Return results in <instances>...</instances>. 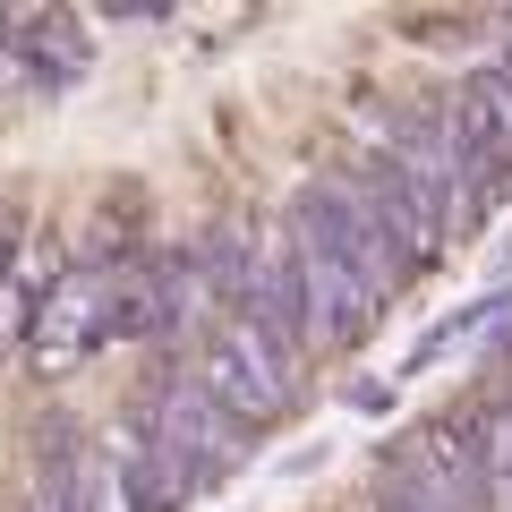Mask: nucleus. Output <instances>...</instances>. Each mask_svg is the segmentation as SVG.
Here are the masks:
<instances>
[{
    "label": "nucleus",
    "instance_id": "nucleus-1",
    "mask_svg": "<svg viewBox=\"0 0 512 512\" xmlns=\"http://www.w3.org/2000/svg\"><path fill=\"white\" fill-rule=\"evenodd\" d=\"M188 367H197V384L248 427V436L274 427L282 410L299 402V384H308V350L274 342L256 316H214V325L197 333V350H188Z\"/></svg>",
    "mask_w": 512,
    "mask_h": 512
},
{
    "label": "nucleus",
    "instance_id": "nucleus-2",
    "mask_svg": "<svg viewBox=\"0 0 512 512\" xmlns=\"http://www.w3.org/2000/svg\"><path fill=\"white\" fill-rule=\"evenodd\" d=\"M137 419H146V436L163 444L171 461H188V470H197V487H214L222 470H231L239 453H248V427L231 419V410L214 402V393H205L197 384V367H188V350L180 359H154L146 367V384H137Z\"/></svg>",
    "mask_w": 512,
    "mask_h": 512
},
{
    "label": "nucleus",
    "instance_id": "nucleus-3",
    "mask_svg": "<svg viewBox=\"0 0 512 512\" xmlns=\"http://www.w3.org/2000/svg\"><path fill=\"white\" fill-rule=\"evenodd\" d=\"M282 231H291V265H299V291H308V342H316V350L367 342V333H376V316L393 308V299L367 291V274L350 265V248L325 231V214H316L308 197H291Z\"/></svg>",
    "mask_w": 512,
    "mask_h": 512
},
{
    "label": "nucleus",
    "instance_id": "nucleus-4",
    "mask_svg": "<svg viewBox=\"0 0 512 512\" xmlns=\"http://www.w3.org/2000/svg\"><path fill=\"white\" fill-rule=\"evenodd\" d=\"M137 256H146V248H137ZM137 256H103V248H86L69 274H60L52 308H43L35 342H26V359H35L43 376H69L86 350L120 342V316H128V265H137Z\"/></svg>",
    "mask_w": 512,
    "mask_h": 512
},
{
    "label": "nucleus",
    "instance_id": "nucleus-5",
    "mask_svg": "<svg viewBox=\"0 0 512 512\" xmlns=\"http://www.w3.org/2000/svg\"><path fill=\"white\" fill-rule=\"evenodd\" d=\"M299 197H308L316 214H325V231L350 248V265L367 274V291H376V299H402V291H410V274H419V265H410V256H402V239H393V231L376 222V205H367L359 188L342 180V163H333V171H316V180L299 188Z\"/></svg>",
    "mask_w": 512,
    "mask_h": 512
},
{
    "label": "nucleus",
    "instance_id": "nucleus-6",
    "mask_svg": "<svg viewBox=\"0 0 512 512\" xmlns=\"http://www.w3.org/2000/svg\"><path fill=\"white\" fill-rule=\"evenodd\" d=\"M342 180L359 188L367 205H376V222H384L393 239H402V256L419 265V274H427V265L444 256V239H453V222H444L436 205H427L419 188H410V171L393 163V154H376V146H350V154H342Z\"/></svg>",
    "mask_w": 512,
    "mask_h": 512
},
{
    "label": "nucleus",
    "instance_id": "nucleus-7",
    "mask_svg": "<svg viewBox=\"0 0 512 512\" xmlns=\"http://www.w3.org/2000/svg\"><path fill=\"white\" fill-rule=\"evenodd\" d=\"M402 461L444 495L453 512H504L487 487V461H478V436H470V410H444V419H419L402 444Z\"/></svg>",
    "mask_w": 512,
    "mask_h": 512
},
{
    "label": "nucleus",
    "instance_id": "nucleus-8",
    "mask_svg": "<svg viewBox=\"0 0 512 512\" xmlns=\"http://www.w3.org/2000/svg\"><path fill=\"white\" fill-rule=\"evenodd\" d=\"M453 111H461V128H470V146L487 154L495 171H512V60H478V69H461Z\"/></svg>",
    "mask_w": 512,
    "mask_h": 512
},
{
    "label": "nucleus",
    "instance_id": "nucleus-9",
    "mask_svg": "<svg viewBox=\"0 0 512 512\" xmlns=\"http://www.w3.org/2000/svg\"><path fill=\"white\" fill-rule=\"evenodd\" d=\"M367 512H453V504H444V495L427 487V478L410 470L402 453H393V461L376 470V487H367Z\"/></svg>",
    "mask_w": 512,
    "mask_h": 512
}]
</instances>
